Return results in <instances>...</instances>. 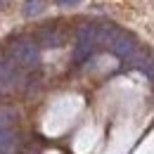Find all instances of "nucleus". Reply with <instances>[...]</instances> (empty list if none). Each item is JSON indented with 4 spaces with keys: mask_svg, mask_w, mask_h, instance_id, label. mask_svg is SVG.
Segmentation results:
<instances>
[{
    "mask_svg": "<svg viewBox=\"0 0 154 154\" xmlns=\"http://www.w3.org/2000/svg\"><path fill=\"white\" fill-rule=\"evenodd\" d=\"M97 45V24H81L76 29V48H74V62L76 64H83L85 59L93 55Z\"/></svg>",
    "mask_w": 154,
    "mask_h": 154,
    "instance_id": "nucleus-2",
    "label": "nucleus"
},
{
    "mask_svg": "<svg viewBox=\"0 0 154 154\" xmlns=\"http://www.w3.org/2000/svg\"><path fill=\"white\" fill-rule=\"evenodd\" d=\"M128 64L137 69V71H142L147 78H154V52L152 50H145V48H137L133 52V57L128 59Z\"/></svg>",
    "mask_w": 154,
    "mask_h": 154,
    "instance_id": "nucleus-5",
    "label": "nucleus"
},
{
    "mask_svg": "<svg viewBox=\"0 0 154 154\" xmlns=\"http://www.w3.org/2000/svg\"><path fill=\"white\" fill-rule=\"evenodd\" d=\"M5 2H7V0H0V10H5Z\"/></svg>",
    "mask_w": 154,
    "mask_h": 154,
    "instance_id": "nucleus-9",
    "label": "nucleus"
},
{
    "mask_svg": "<svg viewBox=\"0 0 154 154\" xmlns=\"http://www.w3.org/2000/svg\"><path fill=\"white\" fill-rule=\"evenodd\" d=\"M69 38V33H66V29H62L57 24H48V26H40L38 33H36V43H38V48H62L64 43Z\"/></svg>",
    "mask_w": 154,
    "mask_h": 154,
    "instance_id": "nucleus-4",
    "label": "nucleus"
},
{
    "mask_svg": "<svg viewBox=\"0 0 154 154\" xmlns=\"http://www.w3.org/2000/svg\"><path fill=\"white\" fill-rule=\"evenodd\" d=\"M5 57L21 71H33L40 64V48L31 36H14L5 43Z\"/></svg>",
    "mask_w": 154,
    "mask_h": 154,
    "instance_id": "nucleus-1",
    "label": "nucleus"
},
{
    "mask_svg": "<svg viewBox=\"0 0 154 154\" xmlns=\"http://www.w3.org/2000/svg\"><path fill=\"white\" fill-rule=\"evenodd\" d=\"M55 2H57L59 7H71V5H78L81 0H55Z\"/></svg>",
    "mask_w": 154,
    "mask_h": 154,
    "instance_id": "nucleus-8",
    "label": "nucleus"
},
{
    "mask_svg": "<svg viewBox=\"0 0 154 154\" xmlns=\"http://www.w3.org/2000/svg\"><path fill=\"white\" fill-rule=\"evenodd\" d=\"M17 147H19V135L12 128L0 131V154H12Z\"/></svg>",
    "mask_w": 154,
    "mask_h": 154,
    "instance_id": "nucleus-6",
    "label": "nucleus"
},
{
    "mask_svg": "<svg viewBox=\"0 0 154 154\" xmlns=\"http://www.w3.org/2000/svg\"><path fill=\"white\" fill-rule=\"evenodd\" d=\"M45 10V0H26L24 2V14L26 17H36Z\"/></svg>",
    "mask_w": 154,
    "mask_h": 154,
    "instance_id": "nucleus-7",
    "label": "nucleus"
},
{
    "mask_svg": "<svg viewBox=\"0 0 154 154\" xmlns=\"http://www.w3.org/2000/svg\"><path fill=\"white\" fill-rule=\"evenodd\" d=\"M137 48H140V45H137L135 36L128 33V31H123V29H116V33L112 36V40L107 43V50H112L119 59H126V62L133 57V52Z\"/></svg>",
    "mask_w": 154,
    "mask_h": 154,
    "instance_id": "nucleus-3",
    "label": "nucleus"
}]
</instances>
